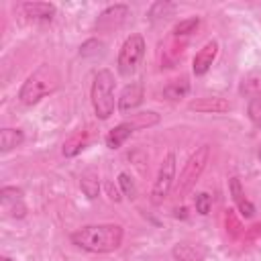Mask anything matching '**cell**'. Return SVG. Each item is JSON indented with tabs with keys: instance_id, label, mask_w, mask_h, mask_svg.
I'll return each instance as SVG.
<instances>
[{
	"instance_id": "6da1fadb",
	"label": "cell",
	"mask_w": 261,
	"mask_h": 261,
	"mask_svg": "<svg viewBox=\"0 0 261 261\" xmlns=\"http://www.w3.org/2000/svg\"><path fill=\"white\" fill-rule=\"evenodd\" d=\"M124 230L120 224H88L71 232V243L88 253H112L122 245Z\"/></svg>"
},
{
	"instance_id": "7a4b0ae2",
	"label": "cell",
	"mask_w": 261,
	"mask_h": 261,
	"mask_svg": "<svg viewBox=\"0 0 261 261\" xmlns=\"http://www.w3.org/2000/svg\"><path fill=\"white\" fill-rule=\"evenodd\" d=\"M57 86H59L57 73H55L49 65H41L37 71H33V73L24 80V84H22V88H20V92H18V100H20L24 106H33V104H37L41 98H45L47 94L55 92Z\"/></svg>"
},
{
	"instance_id": "3957f363",
	"label": "cell",
	"mask_w": 261,
	"mask_h": 261,
	"mask_svg": "<svg viewBox=\"0 0 261 261\" xmlns=\"http://www.w3.org/2000/svg\"><path fill=\"white\" fill-rule=\"evenodd\" d=\"M92 106L100 120L110 118L114 112V73L110 69H100L92 82Z\"/></svg>"
},
{
	"instance_id": "277c9868",
	"label": "cell",
	"mask_w": 261,
	"mask_h": 261,
	"mask_svg": "<svg viewBox=\"0 0 261 261\" xmlns=\"http://www.w3.org/2000/svg\"><path fill=\"white\" fill-rule=\"evenodd\" d=\"M208 159H210V145H202V147H198L190 155V159L184 163V169H181L179 179H177V186H175L177 196H181V194H186V192L192 190V186L200 179L202 171L206 169Z\"/></svg>"
},
{
	"instance_id": "5b68a950",
	"label": "cell",
	"mask_w": 261,
	"mask_h": 261,
	"mask_svg": "<svg viewBox=\"0 0 261 261\" xmlns=\"http://www.w3.org/2000/svg\"><path fill=\"white\" fill-rule=\"evenodd\" d=\"M145 55V39L139 33H133L130 37L124 39L120 51H118V59H116V69L120 75H133L141 63Z\"/></svg>"
},
{
	"instance_id": "8992f818",
	"label": "cell",
	"mask_w": 261,
	"mask_h": 261,
	"mask_svg": "<svg viewBox=\"0 0 261 261\" xmlns=\"http://www.w3.org/2000/svg\"><path fill=\"white\" fill-rule=\"evenodd\" d=\"M173 179H175V153H167L163 163L159 165V171H157V177H155V184H153V190H151V200L155 204H161L167 194L171 192L173 188Z\"/></svg>"
},
{
	"instance_id": "52a82bcc",
	"label": "cell",
	"mask_w": 261,
	"mask_h": 261,
	"mask_svg": "<svg viewBox=\"0 0 261 261\" xmlns=\"http://www.w3.org/2000/svg\"><path fill=\"white\" fill-rule=\"evenodd\" d=\"M0 202L2 210L10 218H24L27 216V204H24V194L20 188L14 186H4L0 190Z\"/></svg>"
},
{
	"instance_id": "ba28073f",
	"label": "cell",
	"mask_w": 261,
	"mask_h": 261,
	"mask_svg": "<svg viewBox=\"0 0 261 261\" xmlns=\"http://www.w3.org/2000/svg\"><path fill=\"white\" fill-rule=\"evenodd\" d=\"M143 98H145L143 82H130V84L124 86V90L120 92L118 102H116V108H118L120 114H128V112L137 110V108L143 104Z\"/></svg>"
},
{
	"instance_id": "9c48e42d",
	"label": "cell",
	"mask_w": 261,
	"mask_h": 261,
	"mask_svg": "<svg viewBox=\"0 0 261 261\" xmlns=\"http://www.w3.org/2000/svg\"><path fill=\"white\" fill-rule=\"evenodd\" d=\"M130 14V8L126 4H112L108 8H104L100 14H98V20H96V27L100 31H112L116 27H120L126 16Z\"/></svg>"
},
{
	"instance_id": "30bf717a",
	"label": "cell",
	"mask_w": 261,
	"mask_h": 261,
	"mask_svg": "<svg viewBox=\"0 0 261 261\" xmlns=\"http://www.w3.org/2000/svg\"><path fill=\"white\" fill-rule=\"evenodd\" d=\"M230 108H232L230 102L220 96H202L190 102V110L206 112V114H222V112H228Z\"/></svg>"
},
{
	"instance_id": "8fae6325",
	"label": "cell",
	"mask_w": 261,
	"mask_h": 261,
	"mask_svg": "<svg viewBox=\"0 0 261 261\" xmlns=\"http://www.w3.org/2000/svg\"><path fill=\"white\" fill-rule=\"evenodd\" d=\"M216 55H218V43H216V41H208V43L196 53V57H194V61H192L194 73H196V75H204V73L212 67Z\"/></svg>"
},
{
	"instance_id": "7c38bea8",
	"label": "cell",
	"mask_w": 261,
	"mask_h": 261,
	"mask_svg": "<svg viewBox=\"0 0 261 261\" xmlns=\"http://www.w3.org/2000/svg\"><path fill=\"white\" fill-rule=\"evenodd\" d=\"M171 257L175 261H204L206 259V247H202L198 243L181 241V243L173 245Z\"/></svg>"
},
{
	"instance_id": "4fadbf2b",
	"label": "cell",
	"mask_w": 261,
	"mask_h": 261,
	"mask_svg": "<svg viewBox=\"0 0 261 261\" xmlns=\"http://www.w3.org/2000/svg\"><path fill=\"white\" fill-rule=\"evenodd\" d=\"M228 190H230L232 202L237 204L239 212H241L245 218H251V216L255 214V206H253V202L245 196V190H243V186H241V179H239V177H230V179H228Z\"/></svg>"
},
{
	"instance_id": "5bb4252c",
	"label": "cell",
	"mask_w": 261,
	"mask_h": 261,
	"mask_svg": "<svg viewBox=\"0 0 261 261\" xmlns=\"http://www.w3.org/2000/svg\"><path fill=\"white\" fill-rule=\"evenodd\" d=\"M22 12H24L31 20L49 22V20H53L57 8H55V4H49V2H24V4H22Z\"/></svg>"
},
{
	"instance_id": "9a60e30c",
	"label": "cell",
	"mask_w": 261,
	"mask_h": 261,
	"mask_svg": "<svg viewBox=\"0 0 261 261\" xmlns=\"http://www.w3.org/2000/svg\"><path fill=\"white\" fill-rule=\"evenodd\" d=\"M135 130H137V126H135L133 120H126V122L116 124V126L110 128L108 135H106V147H108V149H118Z\"/></svg>"
},
{
	"instance_id": "2e32d148",
	"label": "cell",
	"mask_w": 261,
	"mask_h": 261,
	"mask_svg": "<svg viewBox=\"0 0 261 261\" xmlns=\"http://www.w3.org/2000/svg\"><path fill=\"white\" fill-rule=\"evenodd\" d=\"M239 92H241V96H245L249 100L261 98V73L259 71H253V73L245 75L243 82H241V86H239Z\"/></svg>"
},
{
	"instance_id": "e0dca14e",
	"label": "cell",
	"mask_w": 261,
	"mask_h": 261,
	"mask_svg": "<svg viewBox=\"0 0 261 261\" xmlns=\"http://www.w3.org/2000/svg\"><path fill=\"white\" fill-rule=\"evenodd\" d=\"M22 141H24V133L20 128H2L0 130V151L2 153L12 151L14 147L22 145Z\"/></svg>"
},
{
	"instance_id": "ac0fdd59",
	"label": "cell",
	"mask_w": 261,
	"mask_h": 261,
	"mask_svg": "<svg viewBox=\"0 0 261 261\" xmlns=\"http://www.w3.org/2000/svg\"><path fill=\"white\" fill-rule=\"evenodd\" d=\"M188 94H190V82H188V77H177V80L169 82L163 88V98H167V100H181Z\"/></svg>"
},
{
	"instance_id": "d6986e66",
	"label": "cell",
	"mask_w": 261,
	"mask_h": 261,
	"mask_svg": "<svg viewBox=\"0 0 261 261\" xmlns=\"http://www.w3.org/2000/svg\"><path fill=\"white\" fill-rule=\"evenodd\" d=\"M80 186H82V192H84L90 200L98 198V194H100V177H98V173H94V171L82 173Z\"/></svg>"
},
{
	"instance_id": "ffe728a7",
	"label": "cell",
	"mask_w": 261,
	"mask_h": 261,
	"mask_svg": "<svg viewBox=\"0 0 261 261\" xmlns=\"http://www.w3.org/2000/svg\"><path fill=\"white\" fill-rule=\"evenodd\" d=\"M88 143V135L86 133H75L71 139H67L63 143V155L65 157H75Z\"/></svg>"
},
{
	"instance_id": "44dd1931",
	"label": "cell",
	"mask_w": 261,
	"mask_h": 261,
	"mask_svg": "<svg viewBox=\"0 0 261 261\" xmlns=\"http://www.w3.org/2000/svg\"><path fill=\"white\" fill-rule=\"evenodd\" d=\"M175 10V4L173 2H167V0H159V2H153L147 16L149 18H165V16H171V12Z\"/></svg>"
},
{
	"instance_id": "7402d4cb",
	"label": "cell",
	"mask_w": 261,
	"mask_h": 261,
	"mask_svg": "<svg viewBox=\"0 0 261 261\" xmlns=\"http://www.w3.org/2000/svg\"><path fill=\"white\" fill-rule=\"evenodd\" d=\"M104 49H106V45H104L102 41H98V39H88V41L80 47V55H82V57H100V55H104Z\"/></svg>"
},
{
	"instance_id": "603a6c76",
	"label": "cell",
	"mask_w": 261,
	"mask_h": 261,
	"mask_svg": "<svg viewBox=\"0 0 261 261\" xmlns=\"http://www.w3.org/2000/svg\"><path fill=\"white\" fill-rule=\"evenodd\" d=\"M198 24H200V18L198 16H190V18H184V20H179L175 27H173V35H190V33H194L196 29H198Z\"/></svg>"
},
{
	"instance_id": "cb8c5ba5",
	"label": "cell",
	"mask_w": 261,
	"mask_h": 261,
	"mask_svg": "<svg viewBox=\"0 0 261 261\" xmlns=\"http://www.w3.org/2000/svg\"><path fill=\"white\" fill-rule=\"evenodd\" d=\"M118 186H120V190H122V194L126 196V198H137V186H135V181H133V177L126 173V171H122V173H118Z\"/></svg>"
},
{
	"instance_id": "d4e9b609",
	"label": "cell",
	"mask_w": 261,
	"mask_h": 261,
	"mask_svg": "<svg viewBox=\"0 0 261 261\" xmlns=\"http://www.w3.org/2000/svg\"><path fill=\"white\" fill-rule=\"evenodd\" d=\"M194 204H196V212L206 216L210 212V208H212V196L208 192H200V194H196Z\"/></svg>"
},
{
	"instance_id": "484cf974",
	"label": "cell",
	"mask_w": 261,
	"mask_h": 261,
	"mask_svg": "<svg viewBox=\"0 0 261 261\" xmlns=\"http://www.w3.org/2000/svg\"><path fill=\"white\" fill-rule=\"evenodd\" d=\"M247 114H249L251 122H253L257 128H261V98L249 100V104H247Z\"/></svg>"
},
{
	"instance_id": "4316f807",
	"label": "cell",
	"mask_w": 261,
	"mask_h": 261,
	"mask_svg": "<svg viewBox=\"0 0 261 261\" xmlns=\"http://www.w3.org/2000/svg\"><path fill=\"white\" fill-rule=\"evenodd\" d=\"M257 157H259V161H261V143H259V149H257Z\"/></svg>"
},
{
	"instance_id": "83f0119b",
	"label": "cell",
	"mask_w": 261,
	"mask_h": 261,
	"mask_svg": "<svg viewBox=\"0 0 261 261\" xmlns=\"http://www.w3.org/2000/svg\"><path fill=\"white\" fill-rule=\"evenodd\" d=\"M2 261H12V259H8V257H4V259H2Z\"/></svg>"
},
{
	"instance_id": "f1b7e54d",
	"label": "cell",
	"mask_w": 261,
	"mask_h": 261,
	"mask_svg": "<svg viewBox=\"0 0 261 261\" xmlns=\"http://www.w3.org/2000/svg\"><path fill=\"white\" fill-rule=\"evenodd\" d=\"M257 228H261V226H257Z\"/></svg>"
}]
</instances>
